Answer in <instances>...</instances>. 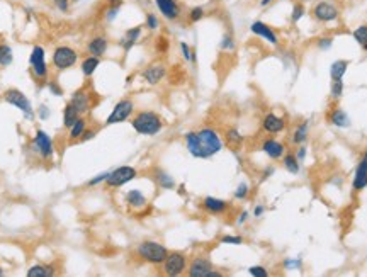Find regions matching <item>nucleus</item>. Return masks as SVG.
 I'll use <instances>...</instances> for the list:
<instances>
[{
  "mask_svg": "<svg viewBox=\"0 0 367 277\" xmlns=\"http://www.w3.org/2000/svg\"><path fill=\"white\" fill-rule=\"evenodd\" d=\"M186 146L196 158H211L223 148L219 135L211 128H203L186 135Z\"/></svg>",
  "mask_w": 367,
  "mask_h": 277,
  "instance_id": "f257e3e1",
  "label": "nucleus"
},
{
  "mask_svg": "<svg viewBox=\"0 0 367 277\" xmlns=\"http://www.w3.org/2000/svg\"><path fill=\"white\" fill-rule=\"evenodd\" d=\"M133 128L140 135L153 136L163 128V123L158 114L151 113V111H143V113L136 114V118L133 119Z\"/></svg>",
  "mask_w": 367,
  "mask_h": 277,
  "instance_id": "f03ea898",
  "label": "nucleus"
},
{
  "mask_svg": "<svg viewBox=\"0 0 367 277\" xmlns=\"http://www.w3.org/2000/svg\"><path fill=\"white\" fill-rule=\"evenodd\" d=\"M138 253L141 258H145L150 263H163V260L167 258L168 252L163 245L155 243V242H143L138 247Z\"/></svg>",
  "mask_w": 367,
  "mask_h": 277,
  "instance_id": "7ed1b4c3",
  "label": "nucleus"
},
{
  "mask_svg": "<svg viewBox=\"0 0 367 277\" xmlns=\"http://www.w3.org/2000/svg\"><path fill=\"white\" fill-rule=\"evenodd\" d=\"M77 58H78L77 53L71 50V48L60 46V48H56L55 53H53V65H55L58 70H66L77 63Z\"/></svg>",
  "mask_w": 367,
  "mask_h": 277,
  "instance_id": "20e7f679",
  "label": "nucleus"
},
{
  "mask_svg": "<svg viewBox=\"0 0 367 277\" xmlns=\"http://www.w3.org/2000/svg\"><path fill=\"white\" fill-rule=\"evenodd\" d=\"M189 275L191 277H221V274L216 270H213V263L208 258L198 257L194 258L189 267Z\"/></svg>",
  "mask_w": 367,
  "mask_h": 277,
  "instance_id": "39448f33",
  "label": "nucleus"
},
{
  "mask_svg": "<svg viewBox=\"0 0 367 277\" xmlns=\"http://www.w3.org/2000/svg\"><path fill=\"white\" fill-rule=\"evenodd\" d=\"M134 177H136V170H134L133 167L124 165V167H119V168H116V170L111 172L106 182L109 187H119V186L128 184V182L133 180Z\"/></svg>",
  "mask_w": 367,
  "mask_h": 277,
  "instance_id": "423d86ee",
  "label": "nucleus"
},
{
  "mask_svg": "<svg viewBox=\"0 0 367 277\" xmlns=\"http://www.w3.org/2000/svg\"><path fill=\"white\" fill-rule=\"evenodd\" d=\"M186 265H187V260L186 257L182 255V253H168L167 258L163 260V270L167 275H180L184 270H186Z\"/></svg>",
  "mask_w": 367,
  "mask_h": 277,
  "instance_id": "0eeeda50",
  "label": "nucleus"
},
{
  "mask_svg": "<svg viewBox=\"0 0 367 277\" xmlns=\"http://www.w3.org/2000/svg\"><path fill=\"white\" fill-rule=\"evenodd\" d=\"M313 17L320 22H332L338 17V9L330 2H318L313 7Z\"/></svg>",
  "mask_w": 367,
  "mask_h": 277,
  "instance_id": "6e6552de",
  "label": "nucleus"
},
{
  "mask_svg": "<svg viewBox=\"0 0 367 277\" xmlns=\"http://www.w3.org/2000/svg\"><path fill=\"white\" fill-rule=\"evenodd\" d=\"M31 68H33V73L38 78H44L48 75V68H46V61H44V50L41 46H36L33 53H31L29 58Z\"/></svg>",
  "mask_w": 367,
  "mask_h": 277,
  "instance_id": "1a4fd4ad",
  "label": "nucleus"
},
{
  "mask_svg": "<svg viewBox=\"0 0 367 277\" xmlns=\"http://www.w3.org/2000/svg\"><path fill=\"white\" fill-rule=\"evenodd\" d=\"M160 14L168 21H177L182 14V9L178 0H155Z\"/></svg>",
  "mask_w": 367,
  "mask_h": 277,
  "instance_id": "9d476101",
  "label": "nucleus"
},
{
  "mask_svg": "<svg viewBox=\"0 0 367 277\" xmlns=\"http://www.w3.org/2000/svg\"><path fill=\"white\" fill-rule=\"evenodd\" d=\"M133 107H134L133 102L128 101V99L118 102V104H116V107H114V111L111 113L109 118H107V124H116V123L126 121V119L133 113Z\"/></svg>",
  "mask_w": 367,
  "mask_h": 277,
  "instance_id": "9b49d317",
  "label": "nucleus"
},
{
  "mask_svg": "<svg viewBox=\"0 0 367 277\" xmlns=\"http://www.w3.org/2000/svg\"><path fill=\"white\" fill-rule=\"evenodd\" d=\"M4 99H6V102H9L11 106H16L17 109H21L22 113H26L28 118H33V109H31L29 101L26 99L19 90H14V88H12V90H7L6 96H4Z\"/></svg>",
  "mask_w": 367,
  "mask_h": 277,
  "instance_id": "f8f14e48",
  "label": "nucleus"
},
{
  "mask_svg": "<svg viewBox=\"0 0 367 277\" xmlns=\"http://www.w3.org/2000/svg\"><path fill=\"white\" fill-rule=\"evenodd\" d=\"M250 31H252L255 36H258V38L265 39L267 43L274 44V46H277V44H279V38H277V33L272 28H268L265 22L255 21L253 24L250 26Z\"/></svg>",
  "mask_w": 367,
  "mask_h": 277,
  "instance_id": "ddd939ff",
  "label": "nucleus"
},
{
  "mask_svg": "<svg viewBox=\"0 0 367 277\" xmlns=\"http://www.w3.org/2000/svg\"><path fill=\"white\" fill-rule=\"evenodd\" d=\"M262 128H263V131L268 133V135H277V133L286 129V121H284V118H281V116L270 113L263 118Z\"/></svg>",
  "mask_w": 367,
  "mask_h": 277,
  "instance_id": "4468645a",
  "label": "nucleus"
},
{
  "mask_svg": "<svg viewBox=\"0 0 367 277\" xmlns=\"http://www.w3.org/2000/svg\"><path fill=\"white\" fill-rule=\"evenodd\" d=\"M33 146H34L36 151L41 153L43 158H50V156H53V143H51L50 138L46 136V133H43V131L36 133Z\"/></svg>",
  "mask_w": 367,
  "mask_h": 277,
  "instance_id": "2eb2a0df",
  "label": "nucleus"
},
{
  "mask_svg": "<svg viewBox=\"0 0 367 277\" xmlns=\"http://www.w3.org/2000/svg\"><path fill=\"white\" fill-rule=\"evenodd\" d=\"M262 150L265 151V155L268 156V158H272V160H279L281 156L284 155V145L281 141H277L274 140V138H270V140H265L263 141V145H262Z\"/></svg>",
  "mask_w": 367,
  "mask_h": 277,
  "instance_id": "dca6fc26",
  "label": "nucleus"
},
{
  "mask_svg": "<svg viewBox=\"0 0 367 277\" xmlns=\"http://www.w3.org/2000/svg\"><path fill=\"white\" fill-rule=\"evenodd\" d=\"M143 77H145V80L148 83L155 85V83H158L160 80L165 77V68L162 65H151L143 71Z\"/></svg>",
  "mask_w": 367,
  "mask_h": 277,
  "instance_id": "f3484780",
  "label": "nucleus"
},
{
  "mask_svg": "<svg viewBox=\"0 0 367 277\" xmlns=\"http://www.w3.org/2000/svg\"><path fill=\"white\" fill-rule=\"evenodd\" d=\"M87 50L92 56H102L107 51V39L104 36H97V38H94L92 41L88 43Z\"/></svg>",
  "mask_w": 367,
  "mask_h": 277,
  "instance_id": "a211bd4d",
  "label": "nucleus"
},
{
  "mask_svg": "<svg viewBox=\"0 0 367 277\" xmlns=\"http://www.w3.org/2000/svg\"><path fill=\"white\" fill-rule=\"evenodd\" d=\"M70 104L78 111V114H82V113H85V111L90 109V99H88V96L85 92L73 94V97H71Z\"/></svg>",
  "mask_w": 367,
  "mask_h": 277,
  "instance_id": "6ab92c4d",
  "label": "nucleus"
},
{
  "mask_svg": "<svg viewBox=\"0 0 367 277\" xmlns=\"http://www.w3.org/2000/svg\"><path fill=\"white\" fill-rule=\"evenodd\" d=\"M140 36H141V28L138 26V28H131V29H128L126 31V34L123 36V39H121V46L124 48V50H131L133 48V44L140 39Z\"/></svg>",
  "mask_w": 367,
  "mask_h": 277,
  "instance_id": "aec40b11",
  "label": "nucleus"
},
{
  "mask_svg": "<svg viewBox=\"0 0 367 277\" xmlns=\"http://www.w3.org/2000/svg\"><path fill=\"white\" fill-rule=\"evenodd\" d=\"M353 191H362L364 187H367V167L364 163L357 165L355 170V177H353Z\"/></svg>",
  "mask_w": 367,
  "mask_h": 277,
  "instance_id": "412c9836",
  "label": "nucleus"
},
{
  "mask_svg": "<svg viewBox=\"0 0 367 277\" xmlns=\"http://www.w3.org/2000/svg\"><path fill=\"white\" fill-rule=\"evenodd\" d=\"M328 119H330V123L337 128H348L350 126V119H348V116L343 113L342 109H333L332 113H330Z\"/></svg>",
  "mask_w": 367,
  "mask_h": 277,
  "instance_id": "4be33fe9",
  "label": "nucleus"
},
{
  "mask_svg": "<svg viewBox=\"0 0 367 277\" xmlns=\"http://www.w3.org/2000/svg\"><path fill=\"white\" fill-rule=\"evenodd\" d=\"M204 208L208 209L209 213H214V214H218V213H223V211H226L228 204L225 203V201H221V199H216V198H206V199H204Z\"/></svg>",
  "mask_w": 367,
  "mask_h": 277,
  "instance_id": "5701e85b",
  "label": "nucleus"
},
{
  "mask_svg": "<svg viewBox=\"0 0 367 277\" xmlns=\"http://www.w3.org/2000/svg\"><path fill=\"white\" fill-rule=\"evenodd\" d=\"M348 68V61L347 60H337L333 61V65L330 66V75H332V80H342L343 75Z\"/></svg>",
  "mask_w": 367,
  "mask_h": 277,
  "instance_id": "b1692460",
  "label": "nucleus"
},
{
  "mask_svg": "<svg viewBox=\"0 0 367 277\" xmlns=\"http://www.w3.org/2000/svg\"><path fill=\"white\" fill-rule=\"evenodd\" d=\"M126 201L129 206H133L134 209H141L143 206H146V198L140 191H129L126 196Z\"/></svg>",
  "mask_w": 367,
  "mask_h": 277,
  "instance_id": "393cba45",
  "label": "nucleus"
},
{
  "mask_svg": "<svg viewBox=\"0 0 367 277\" xmlns=\"http://www.w3.org/2000/svg\"><path fill=\"white\" fill-rule=\"evenodd\" d=\"M308 133H310V129H308V121L298 124L296 129H294V133H293L294 145H304V141L308 140Z\"/></svg>",
  "mask_w": 367,
  "mask_h": 277,
  "instance_id": "a878e982",
  "label": "nucleus"
},
{
  "mask_svg": "<svg viewBox=\"0 0 367 277\" xmlns=\"http://www.w3.org/2000/svg\"><path fill=\"white\" fill-rule=\"evenodd\" d=\"M99 56H88L87 60H83V63H82V71H83V75L85 77H90V75L94 73V71L97 70V66H99Z\"/></svg>",
  "mask_w": 367,
  "mask_h": 277,
  "instance_id": "bb28decb",
  "label": "nucleus"
},
{
  "mask_svg": "<svg viewBox=\"0 0 367 277\" xmlns=\"http://www.w3.org/2000/svg\"><path fill=\"white\" fill-rule=\"evenodd\" d=\"M78 121V111L75 109L73 106L68 104L65 107V114H63V123H65V126L66 128H71L75 123Z\"/></svg>",
  "mask_w": 367,
  "mask_h": 277,
  "instance_id": "cd10ccee",
  "label": "nucleus"
},
{
  "mask_svg": "<svg viewBox=\"0 0 367 277\" xmlns=\"http://www.w3.org/2000/svg\"><path fill=\"white\" fill-rule=\"evenodd\" d=\"M353 39L360 44L362 48L367 51V26H359L355 31H353Z\"/></svg>",
  "mask_w": 367,
  "mask_h": 277,
  "instance_id": "c85d7f7f",
  "label": "nucleus"
},
{
  "mask_svg": "<svg viewBox=\"0 0 367 277\" xmlns=\"http://www.w3.org/2000/svg\"><path fill=\"white\" fill-rule=\"evenodd\" d=\"M83 133H85V121L78 118V121L70 128V140L71 141L78 140V138H82Z\"/></svg>",
  "mask_w": 367,
  "mask_h": 277,
  "instance_id": "c756f323",
  "label": "nucleus"
},
{
  "mask_svg": "<svg viewBox=\"0 0 367 277\" xmlns=\"http://www.w3.org/2000/svg\"><path fill=\"white\" fill-rule=\"evenodd\" d=\"M284 167L289 173H298L299 172V160L296 155H286L284 156Z\"/></svg>",
  "mask_w": 367,
  "mask_h": 277,
  "instance_id": "7c9ffc66",
  "label": "nucleus"
},
{
  "mask_svg": "<svg viewBox=\"0 0 367 277\" xmlns=\"http://www.w3.org/2000/svg\"><path fill=\"white\" fill-rule=\"evenodd\" d=\"M156 180H158L160 187H163V189H173L175 187V182H173V178L168 175V173L165 172H158L156 173Z\"/></svg>",
  "mask_w": 367,
  "mask_h": 277,
  "instance_id": "2f4dec72",
  "label": "nucleus"
},
{
  "mask_svg": "<svg viewBox=\"0 0 367 277\" xmlns=\"http://www.w3.org/2000/svg\"><path fill=\"white\" fill-rule=\"evenodd\" d=\"M12 63V50L7 44H0V65L7 66Z\"/></svg>",
  "mask_w": 367,
  "mask_h": 277,
  "instance_id": "473e14b6",
  "label": "nucleus"
},
{
  "mask_svg": "<svg viewBox=\"0 0 367 277\" xmlns=\"http://www.w3.org/2000/svg\"><path fill=\"white\" fill-rule=\"evenodd\" d=\"M28 275L29 277H50V275H53V270H48L46 267H43V265H34L28 270Z\"/></svg>",
  "mask_w": 367,
  "mask_h": 277,
  "instance_id": "72a5a7b5",
  "label": "nucleus"
},
{
  "mask_svg": "<svg viewBox=\"0 0 367 277\" xmlns=\"http://www.w3.org/2000/svg\"><path fill=\"white\" fill-rule=\"evenodd\" d=\"M343 94V82L342 80H332V87H330V96L332 99H340Z\"/></svg>",
  "mask_w": 367,
  "mask_h": 277,
  "instance_id": "f704fd0d",
  "label": "nucleus"
},
{
  "mask_svg": "<svg viewBox=\"0 0 367 277\" xmlns=\"http://www.w3.org/2000/svg\"><path fill=\"white\" fill-rule=\"evenodd\" d=\"M304 12H306V9H304L303 4H296V6L293 7V14H291V22H298V21H301V17L304 16Z\"/></svg>",
  "mask_w": 367,
  "mask_h": 277,
  "instance_id": "c9c22d12",
  "label": "nucleus"
},
{
  "mask_svg": "<svg viewBox=\"0 0 367 277\" xmlns=\"http://www.w3.org/2000/svg\"><path fill=\"white\" fill-rule=\"evenodd\" d=\"M226 136H228V141H230V145H233V146L240 145V143L243 141V138H241V135H240L238 131H236V129H230V131L226 133Z\"/></svg>",
  "mask_w": 367,
  "mask_h": 277,
  "instance_id": "e433bc0d",
  "label": "nucleus"
},
{
  "mask_svg": "<svg viewBox=\"0 0 367 277\" xmlns=\"http://www.w3.org/2000/svg\"><path fill=\"white\" fill-rule=\"evenodd\" d=\"M204 17V9L203 7H194L189 12V21L191 22H199Z\"/></svg>",
  "mask_w": 367,
  "mask_h": 277,
  "instance_id": "4c0bfd02",
  "label": "nucleus"
},
{
  "mask_svg": "<svg viewBox=\"0 0 367 277\" xmlns=\"http://www.w3.org/2000/svg\"><path fill=\"white\" fill-rule=\"evenodd\" d=\"M180 50H182L184 58H186L187 61H196V56H194V53H192L189 44H187V43H180Z\"/></svg>",
  "mask_w": 367,
  "mask_h": 277,
  "instance_id": "58836bf2",
  "label": "nucleus"
},
{
  "mask_svg": "<svg viewBox=\"0 0 367 277\" xmlns=\"http://www.w3.org/2000/svg\"><path fill=\"white\" fill-rule=\"evenodd\" d=\"M221 48H223V50H228V51H233V50H235V41H233V38H231L230 34H225V36H223Z\"/></svg>",
  "mask_w": 367,
  "mask_h": 277,
  "instance_id": "ea45409f",
  "label": "nucleus"
},
{
  "mask_svg": "<svg viewBox=\"0 0 367 277\" xmlns=\"http://www.w3.org/2000/svg\"><path fill=\"white\" fill-rule=\"evenodd\" d=\"M158 17H156L155 14H146V28L151 29V31H155V29H158Z\"/></svg>",
  "mask_w": 367,
  "mask_h": 277,
  "instance_id": "a19ab883",
  "label": "nucleus"
},
{
  "mask_svg": "<svg viewBox=\"0 0 367 277\" xmlns=\"http://www.w3.org/2000/svg\"><path fill=\"white\" fill-rule=\"evenodd\" d=\"M248 272L252 274L253 277H267V270H265V267H262V265H253V267H250Z\"/></svg>",
  "mask_w": 367,
  "mask_h": 277,
  "instance_id": "79ce46f5",
  "label": "nucleus"
},
{
  "mask_svg": "<svg viewBox=\"0 0 367 277\" xmlns=\"http://www.w3.org/2000/svg\"><path fill=\"white\" fill-rule=\"evenodd\" d=\"M301 265H303V262L299 260V258H296V260H293V258H288V260L284 262L286 269H301Z\"/></svg>",
  "mask_w": 367,
  "mask_h": 277,
  "instance_id": "37998d69",
  "label": "nucleus"
},
{
  "mask_svg": "<svg viewBox=\"0 0 367 277\" xmlns=\"http://www.w3.org/2000/svg\"><path fill=\"white\" fill-rule=\"evenodd\" d=\"M221 242L223 243H231V245H241L243 243V238H241V236H223Z\"/></svg>",
  "mask_w": 367,
  "mask_h": 277,
  "instance_id": "c03bdc74",
  "label": "nucleus"
},
{
  "mask_svg": "<svg viewBox=\"0 0 367 277\" xmlns=\"http://www.w3.org/2000/svg\"><path fill=\"white\" fill-rule=\"evenodd\" d=\"M332 44H333V38H320V41H318V48L325 51V50H328Z\"/></svg>",
  "mask_w": 367,
  "mask_h": 277,
  "instance_id": "a18cd8bd",
  "label": "nucleus"
},
{
  "mask_svg": "<svg viewBox=\"0 0 367 277\" xmlns=\"http://www.w3.org/2000/svg\"><path fill=\"white\" fill-rule=\"evenodd\" d=\"M247 194H248V186L241 184L238 189H236V192H235V198L236 199H245V198H247Z\"/></svg>",
  "mask_w": 367,
  "mask_h": 277,
  "instance_id": "49530a36",
  "label": "nucleus"
},
{
  "mask_svg": "<svg viewBox=\"0 0 367 277\" xmlns=\"http://www.w3.org/2000/svg\"><path fill=\"white\" fill-rule=\"evenodd\" d=\"M109 173H111V172H104V173H102V175L96 177V178H92V180L88 182V186H97V184H101V182L107 180V177H109Z\"/></svg>",
  "mask_w": 367,
  "mask_h": 277,
  "instance_id": "de8ad7c7",
  "label": "nucleus"
},
{
  "mask_svg": "<svg viewBox=\"0 0 367 277\" xmlns=\"http://www.w3.org/2000/svg\"><path fill=\"white\" fill-rule=\"evenodd\" d=\"M55 6L60 9L61 12H66L68 11V6H70V0H55Z\"/></svg>",
  "mask_w": 367,
  "mask_h": 277,
  "instance_id": "09e8293b",
  "label": "nucleus"
},
{
  "mask_svg": "<svg viewBox=\"0 0 367 277\" xmlns=\"http://www.w3.org/2000/svg\"><path fill=\"white\" fill-rule=\"evenodd\" d=\"M306 153H308V150H306V146H303V145H299V148L296 151V158L299 160V162H303L304 158H306Z\"/></svg>",
  "mask_w": 367,
  "mask_h": 277,
  "instance_id": "8fccbe9b",
  "label": "nucleus"
},
{
  "mask_svg": "<svg viewBox=\"0 0 367 277\" xmlns=\"http://www.w3.org/2000/svg\"><path fill=\"white\" fill-rule=\"evenodd\" d=\"M156 48H158V51H160V53H165V51H167V48H168L167 39H165V38H160V39H158V44H156Z\"/></svg>",
  "mask_w": 367,
  "mask_h": 277,
  "instance_id": "3c124183",
  "label": "nucleus"
},
{
  "mask_svg": "<svg viewBox=\"0 0 367 277\" xmlns=\"http://www.w3.org/2000/svg\"><path fill=\"white\" fill-rule=\"evenodd\" d=\"M263 211H265V209H263V206H257V208H255V216H257V218H260L262 216V214H263Z\"/></svg>",
  "mask_w": 367,
  "mask_h": 277,
  "instance_id": "603ef678",
  "label": "nucleus"
},
{
  "mask_svg": "<svg viewBox=\"0 0 367 277\" xmlns=\"http://www.w3.org/2000/svg\"><path fill=\"white\" fill-rule=\"evenodd\" d=\"M247 218H248V213H247V211H243V213H241V216L238 218V223H243L245 220H247Z\"/></svg>",
  "mask_w": 367,
  "mask_h": 277,
  "instance_id": "864d4df0",
  "label": "nucleus"
},
{
  "mask_svg": "<svg viewBox=\"0 0 367 277\" xmlns=\"http://www.w3.org/2000/svg\"><path fill=\"white\" fill-rule=\"evenodd\" d=\"M85 133H87V135H82L83 140H88V138H92L94 135H96V133H94V131H85Z\"/></svg>",
  "mask_w": 367,
  "mask_h": 277,
  "instance_id": "5fc2aeb1",
  "label": "nucleus"
},
{
  "mask_svg": "<svg viewBox=\"0 0 367 277\" xmlns=\"http://www.w3.org/2000/svg\"><path fill=\"white\" fill-rule=\"evenodd\" d=\"M270 2H274V0H260V6H262V7H267Z\"/></svg>",
  "mask_w": 367,
  "mask_h": 277,
  "instance_id": "6e6d98bb",
  "label": "nucleus"
},
{
  "mask_svg": "<svg viewBox=\"0 0 367 277\" xmlns=\"http://www.w3.org/2000/svg\"><path fill=\"white\" fill-rule=\"evenodd\" d=\"M360 162H362V163H364V165H365V167H367V151H365V153H364V155H362V160H360Z\"/></svg>",
  "mask_w": 367,
  "mask_h": 277,
  "instance_id": "4d7b16f0",
  "label": "nucleus"
},
{
  "mask_svg": "<svg viewBox=\"0 0 367 277\" xmlns=\"http://www.w3.org/2000/svg\"><path fill=\"white\" fill-rule=\"evenodd\" d=\"M0 275H4V270L2 269H0Z\"/></svg>",
  "mask_w": 367,
  "mask_h": 277,
  "instance_id": "13d9d810",
  "label": "nucleus"
}]
</instances>
